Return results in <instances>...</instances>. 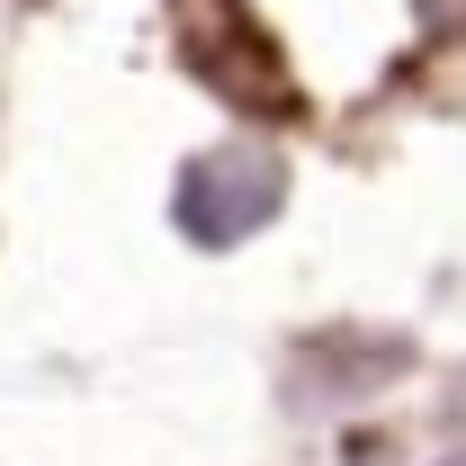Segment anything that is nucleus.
<instances>
[{"label":"nucleus","mask_w":466,"mask_h":466,"mask_svg":"<svg viewBox=\"0 0 466 466\" xmlns=\"http://www.w3.org/2000/svg\"><path fill=\"white\" fill-rule=\"evenodd\" d=\"M279 198H288V162H279V153H251V144H225V153H198V162L179 171L171 216H179V233H188L198 251H225V242L269 225Z\"/></svg>","instance_id":"nucleus-1"},{"label":"nucleus","mask_w":466,"mask_h":466,"mask_svg":"<svg viewBox=\"0 0 466 466\" xmlns=\"http://www.w3.org/2000/svg\"><path fill=\"white\" fill-rule=\"evenodd\" d=\"M421 18H431V27L449 36V27H466V0H421Z\"/></svg>","instance_id":"nucleus-2"},{"label":"nucleus","mask_w":466,"mask_h":466,"mask_svg":"<svg viewBox=\"0 0 466 466\" xmlns=\"http://www.w3.org/2000/svg\"><path fill=\"white\" fill-rule=\"evenodd\" d=\"M458 466H466V458H458Z\"/></svg>","instance_id":"nucleus-3"}]
</instances>
